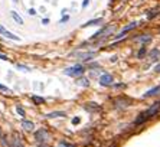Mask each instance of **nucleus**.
<instances>
[{
  "mask_svg": "<svg viewBox=\"0 0 160 147\" xmlns=\"http://www.w3.org/2000/svg\"><path fill=\"white\" fill-rule=\"evenodd\" d=\"M45 137H46V131L45 130L36 131V138H38L39 141H45Z\"/></svg>",
  "mask_w": 160,
  "mask_h": 147,
  "instance_id": "nucleus-13",
  "label": "nucleus"
},
{
  "mask_svg": "<svg viewBox=\"0 0 160 147\" xmlns=\"http://www.w3.org/2000/svg\"><path fill=\"white\" fill-rule=\"evenodd\" d=\"M149 56H150V59H152V61L157 59V58L160 56V50H159V49H153V50L150 52V55H149Z\"/></svg>",
  "mask_w": 160,
  "mask_h": 147,
  "instance_id": "nucleus-15",
  "label": "nucleus"
},
{
  "mask_svg": "<svg viewBox=\"0 0 160 147\" xmlns=\"http://www.w3.org/2000/svg\"><path fill=\"white\" fill-rule=\"evenodd\" d=\"M154 71H156V72H160V64L154 66Z\"/></svg>",
  "mask_w": 160,
  "mask_h": 147,
  "instance_id": "nucleus-29",
  "label": "nucleus"
},
{
  "mask_svg": "<svg viewBox=\"0 0 160 147\" xmlns=\"http://www.w3.org/2000/svg\"><path fill=\"white\" fill-rule=\"evenodd\" d=\"M28 13L33 16V15H36V10H35V9H29V12H28Z\"/></svg>",
  "mask_w": 160,
  "mask_h": 147,
  "instance_id": "nucleus-27",
  "label": "nucleus"
},
{
  "mask_svg": "<svg viewBox=\"0 0 160 147\" xmlns=\"http://www.w3.org/2000/svg\"><path fill=\"white\" fill-rule=\"evenodd\" d=\"M42 23H43V25H48V23H49V20H48V19H43V20H42Z\"/></svg>",
  "mask_w": 160,
  "mask_h": 147,
  "instance_id": "nucleus-31",
  "label": "nucleus"
},
{
  "mask_svg": "<svg viewBox=\"0 0 160 147\" xmlns=\"http://www.w3.org/2000/svg\"><path fill=\"white\" fill-rule=\"evenodd\" d=\"M134 40L136 42H140V43H149V42H152V36L150 35H140V36H137V38H134Z\"/></svg>",
  "mask_w": 160,
  "mask_h": 147,
  "instance_id": "nucleus-9",
  "label": "nucleus"
},
{
  "mask_svg": "<svg viewBox=\"0 0 160 147\" xmlns=\"http://www.w3.org/2000/svg\"><path fill=\"white\" fill-rule=\"evenodd\" d=\"M68 19H69V17H68V16L62 17V20H61V23H64V22H67V20H68Z\"/></svg>",
  "mask_w": 160,
  "mask_h": 147,
  "instance_id": "nucleus-30",
  "label": "nucleus"
},
{
  "mask_svg": "<svg viewBox=\"0 0 160 147\" xmlns=\"http://www.w3.org/2000/svg\"><path fill=\"white\" fill-rule=\"evenodd\" d=\"M13 1H15V3H16V1H18V0H13Z\"/></svg>",
  "mask_w": 160,
  "mask_h": 147,
  "instance_id": "nucleus-32",
  "label": "nucleus"
},
{
  "mask_svg": "<svg viewBox=\"0 0 160 147\" xmlns=\"http://www.w3.org/2000/svg\"><path fill=\"white\" fill-rule=\"evenodd\" d=\"M88 4H89V0H84V1H82V9H85Z\"/></svg>",
  "mask_w": 160,
  "mask_h": 147,
  "instance_id": "nucleus-24",
  "label": "nucleus"
},
{
  "mask_svg": "<svg viewBox=\"0 0 160 147\" xmlns=\"http://www.w3.org/2000/svg\"><path fill=\"white\" fill-rule=\"evenodd\" d=\"M65 113H64V111H53V113H49V114H48V117H49V118H58V117H65Z\"/></svg>",
  "mask_w": 160,
  "mask_h": 147,
  "instance_id": "nucleus-14",
  "label": "nucleus"
},
{
  "mask_svg": "<svg viewBox=\"0 0 160 147\" xmlns=\"http://www.w3.org/2000/svg\"><path fill=\"white\" fill-rule=\"evenodd\" d=\"M101 22H103L101 17H98V19H92V20H88L87 23H84L82 28H88V26H94V25H100Z\"/></svg>",
  "mask_w": 160,
  "mask_h": 147,
  "instance_id": "nucleus-10",
  "label": "nucleus"
},
{
  "mask_svg": "<svg viewBox=\"0 0 160 147\" xmlns=\"http://www.w3.org/2000/svg\"><path fill=\"white\" fill-rule=\"evenodd\" d=\"M84 72H85L84 66L79 65V64H76V65L71 66V68H67V69L64 71V74H65V75H68V77H74V78H76V77H81Z\"/></svg>",
  "mask_w": 160,
  "mask_h": 147,
  "instance_id": "nucleus-2",
  "label": "nucleus"
},
{
  "mask_svg": "<svg viewBox=\"0 0 160 147\" xmlns=\"http://www.w3.org/2000/svg\"><path fill=\"white\" fill-rule=\"evenodd\" d=\"M95 102H88L87 105H85V110H89V111H94V110H100V107L98 105H94Z\"/></svg>",
  "mask_w": 160,
  "mask_h": 147,
  "instance_id": "nucleus-17",
  "label": "nucleus"
},
{
  "mask_svg": "<svg viewBox=\"0 0 160 147\" xmlns=\"http://www.w3.org/2000/svg\"><path fill=\"white\" fill-rule=\"evenodd\" d=\"M113 77L110 75V74H103L101 77H100V84L103 85V87H110V85H113Z\"/></svg>",
  "mask_w": 160,
  "mask_h": 147,
  "instance_id": "nucleus-4",
  "label": "nucleus"
},
{
  "mask_svg": "<svg viewBox=\"0 0 160 147\" xmlns=\"http://www.w3.org/2000/svg\"><path fill=\"white\" fill-rule=\"evenodd\" d=\"M32 101H33V104L36 105H40V104H43L45 102V99L42 97H38V95H32Z\"/></svg>",
  "mask_w": 160,
  "mask_h": 147,
  "instance_id": "nucleus-16",
  "label": "nucleus"
},
{
  "mask_svg": "<svg viewBox=\"0 0 160 147\" xmlns=\"http://www.w3.org/2000/svg\"><path fill=\"white\" fill-rule=\"evenodd\" d=\"M72 123H74V124H78V123H79V118H78V117H76V118H74V120H72Z\"/></svg>",
  "mask_w": 160,
  "mask_h": 147,
  "instance_id": "nucleus-28",
  "label": "nucleus"
},
{
  "mask_svg": "<svg viewBox=\"0 0 160 147\" xmlns=\"http://www.w3.org/2000/svg\"><path fill=\"white\" fill-rule=\"evenodd\" d=\"M0 59H3V61H7V56H6L4 53H1V52H0Z\"/></svg>",
  "mask_w": 160,
  "mask_h": 147,
  "instance_id": "nucleus-25",
  "label": "nucleus"
},
{
  "mask_svg": "<svg viewBox=\"0 0 160 147\" xmlns=\"http://www.w3.org/2000/svg\"><path fill=\"white\" fill-rule=\"evenodd\" d=\"M16 111H18V114L20 115V117H25V110H23L22 107H19V105H18V108H16Z\"/></svg>",
  "mask_w": 160,
  "mask_h": 147,
  "instance_id": "nucleus-20",
  "label": "nucleus"
},
{
  "mask_svg": "<svg viewBox=\"0 0 160 147\" xmlns=\"http://www.w3.org/2000/svg\"><path fill=\"white\" fill-rule=\"evenodd\" d=\"M76 56L82 61H89L95 56V52H76Z\"/></svg>",
  "mask_w": 160,
  "mask_h": 147,
  "instance_id": "nucleus-7",
  "label": "nucleus"
},
{
  "mask_svg": "<svg viewBox=\"0 0 160 147\" xmlns=\"http://www.w3.org/2000/svg\"><path fill=\"white\" fill-rule=\"evenodd\" d=\"M18 68H22V69H25V71H30V69H29L28 66H25V65H19V64H18Z\"/></svg>",
  "mask_w": 160,
  "mask_h": 147,
  "instance_id": "nucleus-26",
  "label": "nucleus"
},
{
  "mask_svg": "<svg viewBox=\"0 0 160 147\" xmlns=\"http://www.w3.org/2000/svg\"><path fill=\"white\" fill-rule=\"evenodd\" d=\"M59 147H75L74 144H68V143H65V141H61L59 143Z\"/></svg>",
  "mask_w": 160,
  "mask_h": 147,
  "instance_id": "nucleus-22",
  "label": "nucleus"
},
{
  "mask_svg": "<svg viewBox=\"0 0 160 147\" xmlns=\"http://www.w3.org/2000/svg\"><path fill=\"white\" fill-rule=\"evenodd\" d=\"M137 25H139L137 22H133V23H130V25H127V26H125L124 29H123L121 32H120V33H118V35H117V36H115V39H120V38H123V36H124V35H125V33H127V32H130L131 29H134V28H137Z\"/></svg>",
  "mask_w": 160,
  "mask_h": 147,
  "instance_id": "nucleus-6",
  "label": "nucleus"
},
{
  "mask_svg": "<svg viewBox=\"0 0 160 147\" xmlns=\"http://www.w3.org/2000/svg\"><path fill=\"white\" fill-rule=\"evenodd\" d=\"M13 147H23V144L20 143V140L19 138H15V146Z\"/></svg>",
  "mask_w": 160,
  "mask_h": 147,
  "instance_id": "nucleus-23",
  "label": "nucleus"
},
{
  "mask_svg": "<svg viewBox=\"0 0 160 147\" xmlns=\"http://www.w3.org/2000/svg\"><path fill=\"white\" fill-rule=\"evenodd\" d=\"M10 15H12V17H13V20H15L16 23H19V25H23V19H22V17L19 16V15L16 13V12H15V10H12V12H10Z\"/></svg>",
  "mask_w": 160,
  "mask_h": 147,
  "instance_id": "nucleus-12",
  "label": "nucleus"
},
{
  "mask_svg": "<svg viewBox=\"0 0 160 147\" xmlns=\"http://www.w3.org/2000/svg\"><path fill=\"white\" fill-rule=\"evenodd\" d=\"M159 111H160V101H157V102H154L152 107H149L144 113L140 114V117L136 120V124H142V123H144L146 120H149V118L154 117V115L157 114Z\"/></svg>",
  "mask_w": 160,
  "mask_h": 147,
  "instance_id": "nucleus-1",
  "label": "nucleus"
},
{
  "mask_svg": "<svg viewBox=\"0 0 160 147\" xmlns=\"http://www.w3.org/2000/svg\"><path fill=\"white\" fill-rule=\"evenodd\" d=\"M114 26H104L101 31H98V32L95 33L94 36H92V39H97V38H105L108 35H111V33L114 32Z\"/></svg>",
  "mask_w": 160,
  "mask_h": 147,
  "instance_id": "nucleus-3",
  "label": "nucleus"
},
{
  "mask_svg": "<svg viewBox=\"0 0 160 147\" xmlns=\"http://www.w3.org/2000/svg\"><path fill=\"white\" fill-rule=\"evenodd\" d=\"M0 91H4V92H12V89H10V88H7V87H4V85H1V84H0Z\"/></svg>",
  "mask_w": 160,
  "mask_h": 147,
  "instance_id": "nucleus-21",
  "label": "nucleus"
},
{
  "mask_svg": "<svg viewBox=\"0 0 160 147\" xmlns=\"http://www.w3.org/2000/svg\"><path fill=\"white\" fill-rule=\"evenodd\" d=\"M157 94H160V85L154 87V88H152V89H149L147 92H144V94H143V98L154 97V95H157Z\"/></svg>",
  "mask_w": 160,
  "mask_h": 147,
  "instance_id": "nucleus-8",
  "label": "nucleus"
},
{
  "mask_svg": "<svg viewBox=\"0 0 160 147\" xmlns=\"http://www.w3.org/2000/svg\"><path fill=\"white\" fill-rule=\"evenodd\" d=\"M144 55H146V48H144V46H143V48L140 49V50H139V52H137V58H143V56H144Z\"/></svg>",
  "mask_w": 160,
  "mask_h": 147,
  "instance_id": "nucleus-18",
  "label": "nucleus"
},
{
  "mask_svg": "<svg viewBox=\"0 0 160 147\" xmlns=\"http://www.w3.org/2000/svg\"><path fill=\"white\" fill-rule=\"evenodd\" d=\"M0 33L4 36V38H9V39H12V40H20V38L19 36H16V35H13L12 32H9L4 26H1L0 25Z\"/></svg>",
  "mask_w": 160,
  "mask_h": 147,
  "instance_id": "nucleus-5",
  "label": "nucleus"
},
{
  "mask_svg": "<svg viewBox=\"0 0 160 147\" xmlns=\"http://www.w3.org/2000/svg\"><path fill=\"white\" fill-rule=\"evenodd\" d=\"M157 15H159V12H157V10H150V13L147 15V17H149V19H153V17L157 16Z\"/></svg>",
  "mask_w": 160,
  "mask_h": 147,
  "instance_id": "nucleus-19",
  "label": "nucleus"
},
{
  "mask_svg": "<svg viewBox=\"0 0 160 147\" xmlns=\"http://www.w3.org/2000/svg\"><path fill=\"white\" fill-rule=\"evenodd\" d=\"M22 126L29 131H32L33 129H35V124H33L32 121H28V120H23V121H22Z\"/></svg>",
  "mask_w": 160,
  "mask_h": 147,
  "instance_id": "nucleus-11",
  "label": "nucleus"
}]
</instances>
